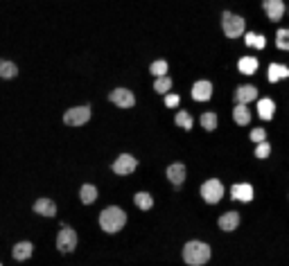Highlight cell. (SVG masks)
Instances as JSON below:
<instances>
[{"label": "cell", "instance_id": "1f68e13d", "mask_svg": "<svg viewBox=\"0 0 289 266\" xmlns=\"http://www.w3.org/2000/svg\"><path fill=\"white\" fill-rule=\"evenodd\" d=\"M179 104V95H165V106H177Z\"/></svg>", "mask_w": 289, "mask_h": 266}, {"label": "cell", "instance_id": "d4e9b609", "mask_svg": "<svg viewBox=\"0 0 289 266\" xmlns=\"http://www.w3.org/2000/svg\"><path fill=\"white\" fill-rule=\"evenodd\" d=\"M276 45H278V50L289 52V30H280L276 34Z\"/></svg>", "mask_w": 289, "mask_h": 266}, {"label": "cell", "instance_id": "83f0119b", "mask_svg": "<svg viewBox=\"0 0 289 266\" xmlns=\"http://www.w3.org/2000/svg\"><path fill=\"white\" fill-rule=\"evenodd\" d=\"M201 124H203V129L212 131V129L217 127V115L215 113H203L201 115Z\"/></svg>", "mask_w": 289, "mask_h": 266}, {"label": "cell", "instance_id": "4dcf8cb0", "mask_svg": "<svg viewBox=\"0 0 289 266\" xmlns=\"http://www.w3.org/2000/svg\"><path fill=\"white\" fill-rule=\"evenodd\" d=\"M265 138H267V133H265V129H253L251 131V140H255V142H265Z\"/></svg>", "mask_w": 289, "mask_h": 266}, {"label": "cell", "instance_id": "3957f363", "mask_svg": "<svg viewBox=\"0 0 289 266\" xmlns=\"http://www.w3.org/2000/svg\"><path fill=\"white\" fill-rule=\"evenodd\" d=\"M221 27H224V34L228 39H237V36L244 34V18L237 14H230V11H224L221 14Z\"/></svg>", "mask_w": 289, "mask_h": 266}, {"label": "cell", "instance_id": "9c48e42d", "mask_svg": "<svg viewBox=\"0 0 289 266\" xmlns=\"http://www.w3.org/2000/svg\"><path fill=\"white\" fill-rule=\"evenodd\" d=\"M262 7H265L269 20H274V23H278V20L283 18V14H285V2H283V0H262Z\"/></svg>", "mask_w": 289, "mask_h": 266}, {"label": "cell", "instance_id": "ac0fdd59", "mask_svg": "<svg viewBox=\"0 0 289 266\" xmlns=\"http://www.w3.org/2000/svg\"><path fill=\"white\" fill-rule=\"evenodd\" d=\"M79 199H82V203L91 205V203L97 199V190H95V185H91V183L82 185V190H79Z\"/></svg>", "mask_w": 289, "mask_h": 266}, {"label": "cell", "instance_id": "4fadbf2b", "mask_svg": "<svg viewBox=\"0 0 289 266\" xmlns=\"http://www.w3.org/2000/svg\"><path fill=\"white\" fill-rule=\"evenodd\" d=\"M253 99H258V88H255V86H240V88L235 90L237 104H249V102H253Z\"/></svg>", "mask_w": 289, "mask_h": 266}, {"label": "cell", "instance_id": "ffe728a7", "mask_svg": "<svg viewBox=\"0 0 289 266\" xmlns=\"http://www.w3.org/2000/svg\"><path fill=\"white\" fill-rule=\"evenodd\" d=\"M237 68L244 74H253L255 68H258V59H255V57H242V59L237 61Z\"/></svg>", "mask_w": 289, "mask_h": 266}, {"label": "cell", "instance_id": "7402d4cb", "mask_svg": "<svg viewBox=\"0 0 289 266\" xmlns=\"http://www.w3.org/2000/svg\"><path fill=\"white\" fill-rule=\"evenodd\" d=\"M18 74V68H16L11 61H5V59H0V77L2 79H11Z\"/></svg>", "mask_w": 289, "mask_h": 266}, {"label": "cell", "instance_id": "30bf717a", "mask_svg": "<svg viewBox=\"0 0 289 266\" xmlns=\"http://www.w3.org/2000/svg\"><path fill=\"white\" fill-rule=\"evenodd\" d=\"M210 95H212V84L206 81V79H201V81H196V84L192 86V97H194L196 102H208Z\"/></svg>", "mask_w": 289, "mask_h": 266}, {"label": "cell", "instance_id": "8992f818", "mask_svg": "<svg viewBox=\"0 0 289 266\" xmlns=\"http://www.w3.org/2000/svg\"><path fill=\"white\" fill-rule=\"evenodd\" d=\"M89 120H91V106H75V109L64 113V122L70 124V127H82Z\"/></svg>", "mask_w": 289, "mask_h": 266}, {"label": "cell", "instance_id": "603a6c76", "mask_svg": "<svg viewBox=\"0 0 289 266\" xmlns=\"http://www.w3.org/2000/svg\"><path fill=\"white\" fill-rule=\"evenodd\" d=\"M133 201H136V205L140 207V210H149V207L154 205V199L149 192H138L136 197H133Z\"/></svg>", "mask_w": 289, "mask_h": 266}, {"label": "cell", "instance_id": "5b68a950", "mask_svg": "<svg viewBox=\"0 0 289 266\" xmlns=\"http://www.w3.org/2000/svg\"><path fill=\"white\" fill-rule=\"evenodd\" d=\"M201 197L208 203H219L221 197H224V185H221V181H217V178L206 181L201 185Z\"/></svg>", "mask_w": 289, "mask_h": 266}, {"label": "cell", "instance_id": "cb8c5ba5", "mask_svg": "<svg viewBox=\"0 0 289 266\" xmlns=\"http://www.w3.org/2000/svg\"><path fill=\"white\" fill-rule=\"evenodd\" d=\"M174 122H177L181 129L190 131V129H192V115L188 113V111H179V113H177V120H174Z\"/></svg>", "mask_w": 289, "mask_h": 266}, {"label": "cell", "instance_id": "e0dca14e", "mask_svg": "<svg viewBox=\"0 0 289 266\" xmlns=\"http://www.w3.org/2000/svg\"><path fill=\"white\" fill-rule=\"evenodd\" d=\"M32 244L30 242H20V244H16L14 246V251H11V255H14V260H18V262H23V260H27V257L32 255Z\"/></svg>", "mask_w": 289, "mask_h": 266}, {"label": "cell", "instance_id": "2e32d148", "mask_svg": "<svg viewBox=\"0 0 289 266\" xmlns=\"http://www.w3.org/2000/svg\"><path fill=\"white\" fill-rule=\"evenodd\" d=\"M258 113H260V118H265V120H271V118H274V113H276V104H274V99H269V97L260 99V104H258Z\"/></svg>", "mask_w": 289, "mask_h": 266}, {"label": "cell", "instance_id": "9a60e30c", "mask_svg": "<svg viewBox=\"0 0 289 266\" xmlns=\"http://www.w3.org/2000/svg\"><path fill=\"white\" fill-rule=\"evenodd\" d=\"M34 212L36 214H43V217H54V214H57V205H54V201H50V199H39V201L34 203Z\"/></svg>", "mask_w": 289, "mask_h": 266}, {"label": "cell", "instance_id": "484cf974", "mask_svg": "<svg viewBox=\"0 0 289 266\" xmlns=\"http://www.w3.org/2000/svg\"><path fill=\"white\" fill-rule=\"evenodd\" d=\"M246 45L262 50L267 45V39H265V36H258V34H246Z\"/></svg>", "mask_w": 289, "mask_h": 266}, {"label": "cell", "instance_id": "44dd1931", "mask_svg": "<svg viewBox=\"0 0 289 266\" xmlns=\"http://www.w3.org/2000/svg\"><path fill=\"white\" fill-rule=\"evenodd\" d=\"M280 77H289V68L287 66H278V64H271L269 66V81H278Z\"/></svg>", "mask_w": 289, "mask_h": 266}, {"label": "cell", "instance_id": "7a4b0ae2", "mask_svg": "<svg viewBox=\"0 0 289 266\" xmlns=\"http://www.w3.org/2000/svg\"><path fill=\"white\" fill-rule=\"evenodd\" d=\"M183 260L190 266H201L210 260V246L203 242H188L183 246Z\"/></svg>", "mask_w": 289, "mask_h": 266}, {"label": "cell", "instance_id": "6da1fadb", "mask_svg": "<svg viewBox=\"0 0 289 266\" xmlns=\"http://www.w3.org/2000/svg\"><path fill=\"white\" fill-rule=\"evenodd\" d=\"M124 223H127V214H124V210L118 205L106 207V210H102V214H99V226H102L104 232H118V230H122Z\"/></svg>", "mask_w": 289, "mask_h": 266}, {"label": "cell", "instance_id": "5bb4252c", "mask_svg": "<svg viewBox=\"0 0 289 266\" xmlns=\"http://www.w3.org/2000/svg\"><path fill=\"white\" fill-rule=\"evenodd\" d=\"M237 226H240V214H237V212H226V214L219 217V228L224 232L235 230Z\"/></svg>", "mask_w": 289, "mask_h": 266}, {"label": "cell", "instance_id": "8fae6325", "mask_svg": "<svg viewBox=\"0 0 289 266\" xmlns=\"http://www.w3.org/2000/svg\"><path fill=\"white\" fill-rule=\"evenodd\" d=\"M230 197L235 199V201L249 203L251 199H253V188H251L249 183H235V185L230 188Z\"/></svg>", "mask_w": 289, "mask_h": 266}, {"label": "cell", "instance_id": "ba28073f", "mask_svg": "<svg viewBox=\"0 0 289 266\" xmlns=\"http://www.w3.org/2000/svg\"><path fill=\"white\" fill-rule=\"evenodd\" d=\"M136 167H138V160L133 156H129V153H122V156H118V160L113 163V172L120 174V176H127V174H131Z\"/></svg>", "mask_w": 289, "mask_h": 266}, {"label": "cell", "instance_id": "277c9868", "mask_svg": "<svg viewBox=\"0 0 289 266\" xmlns=\"http://www.w3.org/2000/svg\"><path fill=\"white\" fill-rule=\"evenodd\" d=\"M75 246H77V232L70 226H61L59 235H57V248L61 253H73Z\"/></svg>", "mask_w": 289, "mask_h": 266}, {"label": "cell", "instance_id": "f546056e", "mask_svg": "<svg viewBox=\"0 0 289 266\" xmlns=\"http://www.w3.org/2000/svg\"><path fill=\"white\" fill-rule=\"evenodd\" d=\"M269 153H271V144L269 142H260L258 149H255V156H258V158H269Z\"/></svg>", "mask_w": 289, "mask_h": 266}, {"label": "cell", "instance_id": "4316f807", "mask_svg": "<svg viewBox=\"0 0 289 266\" xmlns=\"http://www.w3.org/2000/svg\"><path fill=\"white\" fill-rule=\"evenodd\" d=\"M172 86V79L167 77V74H163V77L156 79V84H154V88H156V93H167Z\"/></svg>", "mask_w": 289, "mask_h": 266}, {"label": "cell", "instance_id": "d6986e66", "mask_svg": "<svg viewBox=\"0 0 289 266\" xmlns=\"http://www.w3.org/2000/svg\"><path fill=\"white\" fill-rule=\"evenodd\" d=\"M233 118H235V122L242 124V127L251 122V113H249V109H246V104H237L235 109H233Z\"/></svg>", "mask_w": 289, "mask_h": 266}, {"label": "cell", "instance_id": "52a82bcc", "mask_svg": "<svg viewBox=\"0 0 289 266\" xmlns=\"http://www.w3.org/2000/svg\"><path fill=\"white\" fill-rule=\"evenodd\" d=\"M108 99H111L113 104H118L120 109H131L133 104H136V97H133V93L129 88H115L108 95Z\"/></svg>", "mask_w": 289, "mask_h": 266}, {"label": "cell", "instance_id": "7c38bea8", "mask_svg": "<svg viewBox=\"0 0 289 266\" xmlns=\"http://www.w3.org/2000/svg\"><path fill=\"white\" fill-rule=\"evenodd\" d=\"M167 178H170L172 185H183V181H186V165L183 163H174L167 167Z\"/></svg>", "mask_w": 289, "mask_h": 266}, {"label": "cell", "instance_id": "f1b7e54d", "mask_svg": "<svg viewBox=\"0 0 289 266\" xmlns=\"http://www.w3.org/2000/svg\"><path fill=\"white\" fill-rule=\"evenodd\" d=\"M149 70H152V74H156V77H163V74H167V64L163 59L161 61H154Z\"/></svg>", "mask_w": 289, "mask_h": 266}]
</instances>
